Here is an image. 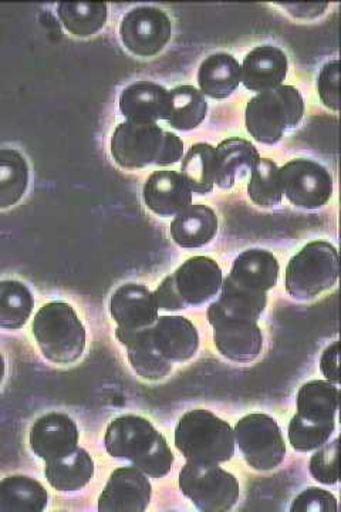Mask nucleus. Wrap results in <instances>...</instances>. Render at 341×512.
<instances>
[{"label":"nucleus","instance_id":"obj_1","mask_svg":"<svg viewBox=\"0 0 341 512\" xmlns=\"http://www.w3.org/2000/svg\"><path fill=\"white\" fill-rule=\"evenodd\" d=\"M110 150L124 170H143L151 165L177 164L184 156V143L177 134L157 124L124 121L111 136Z\"/></svg>","mask_w":341,"mask_h":512},{"label":"nucleus","instance_id":"obj_2","mask_svg":"<svg viewBox=\"0 0 341 512\" xmlns=\"http://www.w3.org/2000/svg\"><path fill=\"white\" fill-rule=\"evenodd\" d=\"M175 447L187 463L219 466L234 457V429L208 410H192L178 421Z\"/></svg>","mask_w":341,"mask_h":512},{"label":"nucleus","instance_id":"obj_3","mask_svg":"<svg viewBox=\"0 0 341 512\" xmlns=\"http://www.w3.org/2000/svg\"><path fill=\"white\" fill-rule=\"evenodd\" d=\"M305 101L296 87L279 86L256 94L245 111L246 130L258 143L275 146L290 130L299 126Z\"/></svg>","mask_w":341,"mask_h":512},{"label":"nucleus","instance_id":"obj_4","mask_svg":"<svg viewBox=\"0 0 341 512\" xmlns=\"http://www.w3.org/2000/svg\"><path fill=\"white\" fill-rule=\"evenodd\" d=\"M32 330L40 352L49 362L72 365L83 356L86 329L69 303H46L36 313Z\"/></svg>","mask_w":341,"mask_h":512},{"label":"nucleus","instance_id":"obj_5","mask_svg":"<svg viewBox=\"0 0 341 512\" xmlns=\"http://www.w3.org/2000/svg\"><path fill=\"white\" fill-rule=\"evenodd\" d=\"M339 266V252L330 242H310L289 261L286 291L297 301H312L337 284Z\"/></svg>","mask_w":341,"mask_h":512},{"label":"nucleus","instance_id":"obj_6","mask_svg":"<svg viewBox=\"0 0 341 512\" xmlns=\"http://www.w3.org/2000/svg\"><path fill=\"white\" fill-rule=\"evenodd\" d=\"M178 481L182 494L202 512L231 511L241 497L238 480L219 466L187 463Z\"/></svg>","mask_w":341,"mask_h":512},{"label":"nucleus","instance_id":"obj_7","mask_svg":"<svg viewBox=\"0 0 341 512\" xmlns=\"http://www.w3.org/2000/svg\"><path fill=\"white\" fill-rule=\"evenodd\" d=\"M235 444L253 470H275L286 456V444L278 421L268 414H248L236 423Z\"/></svg>","mask_w":341,"mask_h":512},{"label":"nucleus","instance_id":"obj_8","mask_svg":"<svg viewBox=\"0 0 341 512\" xmlns=\"http://www.w3.org/2000/svg\"><path fill=\"white\" fill-rule=\"evenodd\" d=\"M283 194L303 210H319L333 195L332 174L316 161L296 158L279 168Z\"/></svg>","mask_w":341,"mask_h":512},{"label":"nucleus","instance_id":"obj_9","mask_svg":"<svg viewBox=\"0 0 341 512\" xmlns=\"http://www.w3.org/2000/svg\"><path fill=\"white\" fill-rule=\"evenodd\" d=\"M171 36L170 16L154 6L131 9L120 23L121 42L135 56L160 55L170 43Z\"/></svg>","mask_w":341,"mask_h":512},{"label":"nucleus","instance_id":"obj_10","mask_svg":"<svg viewBox=\"0 0 341 512\" xmlns=\"http://www.w3.org/2000/svg\"><path fill=\"white\" fill-rule=\"evenodd\" d=\"M111 318L117 323L116 338L153 328L160 316L154 292L147 286L126 284L111 296Z\"/></svg>","mask_w":341,"mask_h":512},{"label":"nucleus","instance_id":"obj_11","mask_svg":"<svg viewBox=\"0 0 341 512\" xmlns=\"http://www.w3.org/2000/svg\"><path fill=\"white\" fill-rule=\"evenodd\" d=\"M175 289L187 308L214 301L224 284L221 266L207 256L188 259L172 274Z\"/></svg>","mask_w":341,"mask_h":512},{"label":"nucleus","instance_id":"obj_12","mask_svg":"<svg viewBox=\"0 0 341 512\" xmlns=\"http://www.w3.org/2000/svg\"><path fill=\"white\" fill-rule=\"evenodd\" d=\"M158 436L160 431L155 429L151 421L128 414L108 424L104 446L108 456L134 464L147 454Z\"/></svg>","mask_w":341,"mask_h":512},{"label":"nucleus","instance_id":"obj_13","mask_svg":"<svg viewBox=\"0 0 341 512\" xmlns=\"http://www.w3.org/2000/svg\"><path fill=\"white\" fill-rule=\"evenodd\" d=\"M150 478L135 467L117 468L99 498L100 512H144L151 503Z\"/></svg>","mask_w":341,"mask_h":512},{"label":"nucleus","instance_id":"obj_14","mask_svg":"<svg viewBox=\"0 0 341 512\" xmlns=\"http://www.w3.org/2000/svg\"><path fill=\"white\" fill-rule=\"evenodd\" d=\"M214 330V343L225 359L235 363H251L261 356L262 330L258 322L236 318L208 319Z\"/></svg>","mask_w":341,"mask_h":512},{"label":"nucleus","instance_id":"obj_15","mask_svg":"<svg viewBox=\"0 0 341 512\" xmlns=\"http://www.w3.org/2000/svg\"><path fill=\"white\" fill-rule=\"evenodd\" d=\"M29 443L33 453L49 463L69 456L79 447V429L67 414L47 413L33 424Z\"/></svg>","mask_w":341,"mask_h":512},{"label":"nucleus","instance_id":"obj_16","mask_svg":"<svg viewBox=\"0 0 341 512\" xmlns=\"http://www.w3.org/2000/svg\"><path fill=\"white\" fill-rule=\"evenodd\" d=\"M155 349L168 362L185 363L197 355L199 348L198 330L194 323L184 316H158L150 329Z\"/></svg>","mask_w":341,"mask_h":512},{"label":"nucleus","instance_id":"obj_17","mask_svg":"<svg viewBox=\"0 0 341 512\" xmlns=\"http://www.w3.org/2000/svg\"><path fill=\"white\" fill-rule=\"evenodd\" d=\"M143 197L148 210L161 218L177 217L192 205V191L177 171H155L145 181Z\"/></svg>","mask_w":341,"mask_h":512},{"label":"nucleus","instance_id":"obj_18","mask_svg":"<svg viewBox=\"0 0 341 512\" xmlns=\"http://www.w3.org/2000/svg\"><path fill=\"white\" fill-rule=\"evenodd\" d=\"M241 69L242 83L246 90L255 93L268 92L285 82L289 60L279 47L259 46L246 55Z\"/></svg>","mask_w":341,"mask_h":512},{"label":"nucleus","instance_id":"obj_19","mask_svg":"<svg viewBox=\"0 0 341 512\" xmlns=\"http://www.w3.org/2000/svg\"><path fill=\"white\" fill-rule=\"evenodd\" d=\"M121 114L131 123L157 124L168 111V90L154 82H135L121 93Z\"/></svg>","mask_w":341,"mask_h":512},{"label":"nucleus","instance_id":"obj_20","mask_svg":"<svg viewBox=\"0 0 341 512\" xmlns=\"http://www.w3.org/2000/svg\"><path fill=\"white\" fill-rule=\"evenodd\" d=\"M268 305L266 292L256 291L234 281L231 276L224 279L219 298L208 308V319L236 318L258 322Z\"/></svg>","mask_w":341,"mask_h":512},{"label":"nucleus","instance_id":"obj_21","mask_svg":"<svg viewBox=\"0 0 341 512\" xmlns=\"http://www.w3.org/2000/svg\"><path fill=\"white\" fill-rule=\"evenodd\" d=\"M261 160L258 148L245 138L232 137L215 148V184L231 190L238 178L251 174Z\"/></svg>","mask_w":341,"mask_h":512},{"label":"nucleus","instance_id":"obj_22","mask_svg":"<svg viewBox=\"0 0 341 512\" xmlns=\"http://www.w3.org/2000/svg\"><path fill=\"white\" fill-rule=\"evenodd\" d=\"M242 83L241 64L228 53L207 57L198 70L199 92L215 100H224Z\"/></svg>","mask_w":341,"mask_h":512},{"label":"nucleus","instance_id":"obj_23","mask_svg":"<svg viewBox=\"0 0 341 512\" xmlns=\"http://www.w3.org/2000/svg\"><path fill=\"white\" fill-rule=\"evenodd\" d=\"M218 217L207 205H189L171 224V237L181 248H202L218 234Z\"/></svg>","mask_w":341,"mask_h":512},{"label":"nucleus","instance_id":"obj_24","mask_svg":"<svg viewBox=\"0 0 341 512\" xmlns=\"http://www.w3.org/2000/svg\"><path fill=\"white\" fill-rule=\"evenodd\" d=\"M150 329L141 330L133 335L120 336L117 340L121 345L126 346L128 363L133 367L135 375L150 382H160L171 375L174 363L168 362L155 349Z\"/></svg>","mask_w":341,"mask_h":512},{"label":"nucleus","instance_id":"obj_25","mask_svg":"<svg viewBox=\"0 0 341 512\" xmlns=\"http://www.w3.org/2000/svg\"><path fill=\"white\" fill-rule=\"evenodd\" d=\"M279 268L278 259L272 252L249 249L235 259L229 276L238 284L268 292L278 284Z\"/></svg>","mask_w":341,"mask_h":512},{"label":"nucleus","instance_id":"obj_26","mask_svg":"<svg viewBox=\"0 0 341 512\" xmlns=\"http://www.w3.org/2000/svg\"><path fill=\"white\" fill-rule=\"evenodd\" d=\"M45 476L54 490L76 493L94 476L93 458L84 448L77 447L69 456L46 463Z\"/></svg>","mask_w":341,"mask_h":512},{"label":"nucleus","instance_id":"obj_27","mask_svg":"<svg viewBox=\"0 0 341 512\" xmlns=\"http://www.w3.org/2000/svg\"><path fill=\"white\" fill-rule=\"evenodd\" d=\"M297 414L316 423H336L340 406L337 384L313 380L303 384L297 393Z\"/></svg>","mask_w":341,"mask_h":512},{"label":"nucleus","instance_id":"obj_28","mask_svg":"<svg viewBox=\"0 0 341 512\" xmlns=\"http://www.w3.org/2000/svg\"><path fill=\"white\" fill-rule=\"evenodd\" d=\"M208 116L204 94L184 84L168 90V111L165 121L178 131H191L201 126Z\"/></svg>","mask_w":341,"mask_h":512},{"label":"nucleus","instance_id":"obj_29","mask_svg":"<svg viewBox=\"0 0 341 512\" xmlns=\"http://www.w3.org/2000/svg\"><path fill=\"white\" fill-rule=\"evenodd\" d=\"M49 494L39 481L26 476H12L0 481V512H42Z\"/></svg>","mask_w":341,"mask_h":512},{"label":"nucleus","instance_id":"obj_30","mask_svg":"<svg viewBox=\"0 0 341 512\" xmlns=\"http://www.w3.org/2000/svg\"><path fill=\"white\" fill-rule=\"evenodd\" d=\"M57 13L64 29L79 37L96 35L108 19V8L103 2H60Z\"/></svg>","mask_w":341,"mask_h":512},{"label":"nucleus","instance_id":"obj_31","mask_svg":"<svg viewBox=\"0 0 341 512\" xmlns=\"http://www.w3.org/2000/svg\"><path fill=\"white\" fill-rule=\"evenodd\" d=\"M29 187V165L19 151L0 150V210L13 207L22 200Z\"/></svg>","mask_w":341,"mask_h":512},{"label":"nucleus","instance_id":"obj_32","mask_svg":"<svg viewBox=\"0 0 341 512\" xmlns=\"http://www.w3.org/2000/svg\"><path fill=\"white\" fill-rule=\"evenodd\" d=\"M181 175L189 190L195 194H209L215 187V147L198 143L189 148L182 158Z\"/></svg>","mask_w":341,"mask_h":512},{"label":"nucleus","instance_id":"obj_33","mask_svg":"<svg viewBox=\"0 0 341 512\" xmlns=\"http://www.w3.org/2000/svg\"><path fill=\"white\" fill-rule=\"evenodd\" d=\"M32 293L19 281L0 282V328L6 330L22 329L33 312Z\"/></svg>","mask_w":341,"mask_h":512},{"label":"nucleus","instance_id":"obj_34","mask_svg":"<svg viewBox=\"0 0 341 512\" xmlns=\"http://www.w3.org/2000/svg\"><path fill=\"white\" fill-rule=\"evenodd\" d=\"M248 195L258 207H276L282 202L283 188L280 183L279 167L269 158H261L251 171Z\"/></svg>","mask_w":341,"mask_h":512},{"label":"nucleus","instance_id":"obj_35","mask_svg":"<svg viewBox=\"0 0 341 512\" xmlns=\"http://www.w3.org/2000/svg\"><path fill=\"white\" fill-rule=\"evenodd\" d=\"M334 431H336V423H316V421L303 419L296 413L289 423L290 446L299 453L316 451L332 439Z\"/></svg>","mask_w":341,"mask_h":512},{"label":"nucleus","instance_id":"obj_36","mask_svg":"<svg viewBox=\"0 0 341 512\" xmlns=\"http://www.w3.org/2000/svg\"><path fill=\"white\" fill-rule=\"evenodd\" d=\"M340 440L336 439L324 446L317 448L316 453L310 458L309 470L317 483L324 485H336L339 483V453Z\"/></svg>","mask_w":341,"mask_h":512},{"label":"nucleus","instance_id":"obj_37","mask_svg":"<svg viewBox=\"0 0 341 512\" xmlns=\"http://www.w3.org/2000/svg\"><path fill=\"white\" fill-rule=\"evenodd\" d=\"M172 466H174V454L161 433L147 454L133 464V467L138 468L145 476L157 478V480L167 477Z\"/></svg>","mask_w":341,"mask_h":512},{"label":"nucleus","instance_id":"obj_38","mask_svg":"<svg viewBox=\"0 0 341 512\" xmlns=\"http://www.w3.org/2000/svg\"><path fill=\"white\" fill-rule=\"evenodd\" d=\"M317 92L327 109L340 110V63L333 60L324 64L317 79Z\"/></svg>","mask_w":341,"mask_h":512},{"label":"nucleus","instance_id":"obj_39","mask_svg":"<svg viewBox=\"0 0 341 512\" xmlns=\"http://www.w3.org/2000/svg\"><path fill=\"white\" fill-rule=\"evenodd\" d=\"M292 512H337V500L322 488H307L293 500Z\"/></svg>","mask_w":341,"mask_h":512},{"label":"nucleus","instance_id":"obj_40","mask_svg":"<svg viewBox=\"0 0 341 512\" xmlns=\"http://www.w3.org/2000/svg\"><path fill=\"white\" fill-rule=\"evenodd\" d=\"M155 301H157L158 308L167 312H181L188 309L185 303L182 302L177 289H175L174 278L168 275L161 285L158 286L157 291L154 292Z\"/></svg>","mask_w":341,"mask_h":512},{"label":"nucleus","instance_id":"obj_41","mask_svg":"<svg viewBox=\"0 0 341 512\" xmlns=\"http://www.w3.org/2000/svg\"><path fill=\"white\" fill-rule=\"evenodd\" d=\"M320 370L327 382L340 383V342H334L324 350L320 359Z\"/></svg>","mask_w":341,"mask_h":512},{"label":"nucleus","instance_id":"obj_42","mask_svg":"<svg viewBox=\"0 0 341 512\" xmlns=\"http://www.w3.org/2000/svg\"><path fill=\"white\" fill-rule=\"evenodd\" d=\"M279 5L297 19L319 18L329 8V2H280Z\"/></svg>","mask_w":341,"mask_h":512},{"label":"nucleus","instance_id":"obj_43","mask_svg":"<svg viewBox=\"0 0 341 512\" xmlns=\"http://www.w3.org/2000/svg\"><path fill=\"white\" fill-rule=\"evenodd\" d=\"M6 365L2 353H0V386H2L3 379H5Z\"/></svg>","mask_w":341,"mask_h":512}]
</instances>
